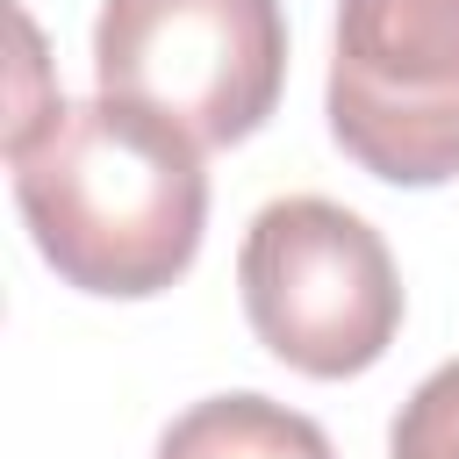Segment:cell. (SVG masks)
<instances>
[{"label":"cell","mask_w":459,"mask_h":459,"mask_svg":"<svg viewBox=\"0 0 459 459\" xmlns=\"http://www.w3.org/2000/svg\"><path fill=\"white\" fill-rule=\"evenodd\" d=\"M7 165L36 251L79 294H165L201 251V143L151 108H129L115 93L57 100L22 143H7Z\"/></svg>","instance_id":"obj_1"},{"label":"cell","mask_w":459,"mask_h":459,"mask_svg":"<svg viewBox=\"0 0 459 459\" xmlns=\"http://www.w3.org/2000/svg\"><path fill=\"white\" fill-rule=\"evenodd\" d=\"M237 287L258 344L308 380H351L380 366L402 330V273L380 230L323 194H287L251 215Z\"/></svg>","instance_id":"obj_2"},{"label":"cell","mask_w":459,"mask_h":459,"mask_svg":"<svg viewBox=\"0 0 459 459\" xmlns=\"http://www.w3.org/2000/svg\"><path fill=\"white\" fill-rule=\"evenodd\" d=\"M100 93L165 115L201 151L244 143L287 86L280 0H100Z\"/></svg>","instance_id":"obj_3"},{"label":"cell","mask_w":459,"mask_h":459,"mask_svg":"<svg viewBox=\"0 0 459 459\" xmlns=\"http://www.w3.org/2000/svg\"><path fill=\"white\" fill-rule=\"evenodd\" d=\"M330 136L387 186L459 179V0H337Z\"/></svg>","instance_id":"obj_4"},{"label":"cell","mask_w":459,"mask_h":459,"mask_svg":"<svg viewBox=\"0 0 459 459\" xmlns=\"http://www.w3.org/2000/svg\"><path fill=\"white\" fill-rule=\"evenodd\" d=\"M158 459H337L323 423L273 394H208L158 437Z\"/></svg>","instance_id":"obj_5"},{"label":"cell","mask_w":459,"mask_h":459,"mask_svg":"<svg viewBox=\"0 0 459 459\" xmlns=\"http://www.w3.org/2000/svg\"><path fill=\"white\" fill-rule=\"evenodd\" d=\"M394 459H459V359H445L394 416L387 430Z\"/></svg>","instance_id":"obj_6"}]
</instances>
